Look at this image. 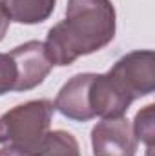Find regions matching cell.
I'll return each mask as SVG.
<instances>
[{
    "mask_svg": "<svg viewBox=\"0 0 155 156\" xmlns=\"http://www.w3.org/2000/svg\"><path fill=\"white\" fill-rule=\"evenodd\" d=\"M108 73L135 102L152 94L155 89V53L152 49L131 51L119 58Z\"/></svg>",
    "mask_w": 155,
    "mask_h": 156,
    "instance_id": "cell-3",
    "label": "cell"
},
{
    "mask_svg": "<svg viewBox=\"0 0 155 156\" xmlns=\"http://www.w3.org/2000/svg\"><path fill=\"white\" fill-rule=\"evenodd\" d=\"M0 156H29L28 151H22L18 147H11V145H6L0 149Z\"/></svg>",
    "mask_w": 155,
    "mask_h": 156,
    "instance_id": "cell-12",
    "label": "cell"
},
{
    "mask_svg": "<svg viewBox=\"0 0 155 156\" xmlns=\"http://www.w3.org/2000/svg\"><path fill=\"white\" fill-rule=\"evenodd\" d=\"M89 78L91 73H80L70 78L59 91L53 107L73 122H88L93 115L89 111V102H88V87H89Z\"/></svg>",
    "mask_w": 155,
    "mask_h": 156,
    "instance_id": "cell-6",
    "label": "cell"
},
{
    "mask_svg": "<svg viewBox=\"0 0 155 156\" xmlns=\"http://www.w3.org/2000/svg\"><path fill=\"white\" fill-rule=\"evenodd\" d=\"M53 111L49 100H31L9 109L0 116V144L31 153L47 134Z\"/></svg>",
    "mask_w": 155,
    "mask_h": 156,
    "instance_id": "cell-2",
    "label": "cell"
},
{
    "mask_svg": "<svg viewBox=\"0 0 155 156\" xmlns=\"http://www.w3.org/2000/svg\"><path fill=\"white\" fill-rule=\"evenodd\" d=\"M9 18L18 24H40L47 20L57 0H0Z\"/></svg>",
    "mask_w": 155,
    "mask_h": 156,
    "instance_id": "cell-7",
    "label": "cell"
},
{
    "mask_svg": "<svg viewBox=\"0 0 155 156\" xmlns=\"http://www.w3.org/2000/svg\"><path fill=\"white\" fill-rule=\"evenodd\" d=\"M137 136L124 116L102 118L91 129L93 156H135Z\"/></svg>",
    "mask_w": 155,
    "mask_h": 156,
    "instance_id": "cell-4",
    "label": "cell"
},
{
    "mask_svg": "<svg viewBox=\"0 0 155 156\" xmlns=\"http://www.w3.org/2000/svg\"><path fill=\"white\" fill-rule=\"evenodd\" d=\"M153 104L146 105L144 109H141L135 116L133 122V133L137 136V140L144 142L148 145V153H152L153 149V138H155V122H153Z\"/></svg>",
    "mask_w": 155,
    "mask_h": 156,
    "instance_id": "cell-9",
    "label": "cell"
},
{
    "mask_svg": "<svg viewBox=\"0 0 155 156\" xmlns=\"http://www.w3.org/2000/svg\"><path fill=\"white\" fill-rule=\"evenodd\" d=\"M9 22H11V18H9V15H7V11L4 9V5L0 4V42L4 40V37H6V33H7Z\"/></svg>",
    "mask_w": 155,
    "mask_h": 156,
    "instance_id": "cell-11",
    "label": "cell"
},
{
    "mask_svg": "<svg viewBox=\"0 0 155 156\" xmlns=\"http://www.w3.org/2000/svg\"><path fill=\"white\" fill-rule=\"evenodd\" d=\"M9 55L17 67V83L13 89L17 93L35 89L46 80L49 71L53 69V64L49 62V58L46 55L44 44L39 40L26 42V44L15 47Z\"/></svg>",
    "mask_w": 155,
    "mask_h": 156,
    "instance_id": "cell-5",
    "label": "cell"
},
{
    "mask_svg": "<svg viewBox=\"0 0 155 156\" xmlns=\"http://www.w3.org/2000/svg\"><path fill=\"white\" fill-rule=\"evenodd\" d=\"M29 156H80L77 138L68 131H47Z\"/></svg>",
    "mask_w": 155,
    "mask_h": 156,
    "instance_id": "cell-8",
    "label": "cell"
},
{
    "mask_svg": "<svg viewBox=\"0 0 155 156\" xmlns=\"http://www.w3.org/2000/svg\"><path fill=\"white\" fill-rule=\"evenodd\" d=\"M17 83V67L9 53H0V96L13 91Z\"/></svg>",
    "mask_w": 155,
    "mask_h": 156,
    "instance_id": "cell-10",
    "label": "cell"
},
{
    "mask_svg": "<svg viewBox=\"0 0 155 156\" xmlns=\"http://www.w3.org/2000/svg\"><path fill=\"white\" fill-rule=\"evenodd\" d=\"M112 0H68L66 18L47 31L46 55L53 66H71L78 56L106 47L115 37Z\"/></svg>",
    "mask_w": 155,
    "mask_h": 156,
    "instance_id": "cell-1",
    "label": "cell"
}]
</instances>
